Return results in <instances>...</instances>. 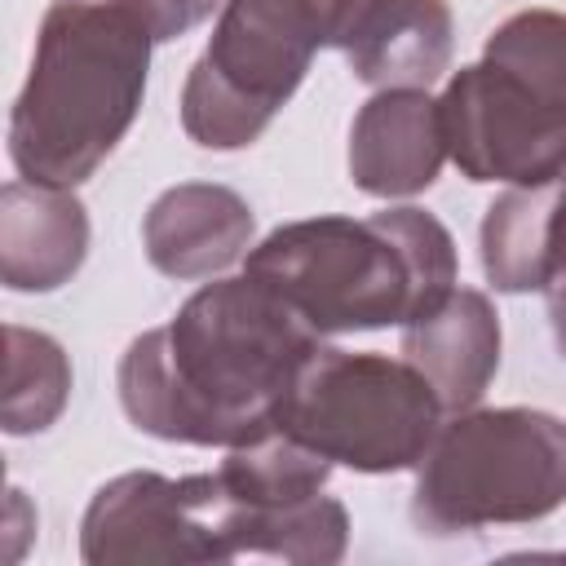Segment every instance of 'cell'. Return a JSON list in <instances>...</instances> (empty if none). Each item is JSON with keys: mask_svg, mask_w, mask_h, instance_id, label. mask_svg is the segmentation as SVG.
<instances>
[{"mask_svg": "<svg viewBox=\"0 0 566 566\" xmlns=\"http://www.w3.org/2000/svg\"><path fill=\"white\" fill-rule=\"evenodd\" d=\"M9 354H4V433L27 438L44 433L71 398V358L49 332H31L9 323L4 327Z\"/></svg>", "mask_w": 566, "mask_h": 566, "instance_id": "obj_15", "label": "cell"}, {"mask_svg": "<svg viewBox=\"0 0 566 566\" xmlns=\"http://www.w3.org/2000/svg\"><path fill=\"white\" fill-rule=\"evenodd\" d=\"M128 13L142 18V27L155 35V44L181 40L186 31H195L199 22L212 18V9H221L226 0H119Z\"/></svg>", "mask_w": 566, "mask_h": 566, "instance_id": "obj_16", "label": "cell"}, {"mask_svg": "<svg viewBox=\"0 0 566 566\" xmlns=\"http://www.w3.org/2000/svg\"><path fill=\"white\" fill-rule=\"evenodd\" d=\"M455 22L447 0H371L345 57L354 80L371 88H429L447 75Z\"/></svg>", "mask_w": 566, "mask_h": 566, "instance_id": "obj_14", "label": "cell"}, {"mask_svg": "<svg viewBox=\"0 0 566 566\" xmlns=\"http://www.w3.org/2000/svg\"><path fill=\"white\" fill-rule=\"evenodd\" d=\"M88 256V212L75 190L9 181L0 190V279L13 292H53Z\"/></svg>", "mask_w": 566, "mask_h": 566, "instance_id": "obj_13", "label": "cell"}, {"mask_svg": "<svg viewBox=\"0 0 566 566\" xmlns=\"http://www.w3.org/2000/svg\"><path fill=\"white\" fill-rule=\"evenodd\" d=\"M256 217L248 199L217 181L168 186L142 217L146 261L168 279H212L248 256Z\"/></svg>", "mask_w": 566, "mask_h": 566, "instance_id": "obj_11", "label": "cell"}, {"mask_svg": "<svg viewBox=\"0 0 566 566\" xmlns=\"http://www.w3.org/2000/svg\"><path fill=\"white\" fill-rule=\"evenodd\" d=\"M371 0H226L181 88V128L203 150H243L301 88L318 49H345Z\"/></svg>", "mask_w": 566, "mask_h": 566, "instance_id": "obj_5", "label": "cell"}, {"mask_svg": "<svg viewBox=\"0 0 566 566\" xmlns=\"http://www.w3.org/2000/svg\"><path fill=\"white\" fill-rule=\"evenodd\" d=\"M447 137L429 88H376L349 124V181L376 199H411L442 172Z\"/></svg>", "mask_w": 566, "mask_h": 566, "instance_id": "obj_10", "label": "cell"}, {"mask_svg": "<svg viewBox=\"0 0 566 566\" xmlns=\"http://www.w3.org/2000/svg\"><path fill=\"white\" fill-rule=\"evenodd\" d=\"M402 358L433 385L451 416L478 407L500 371V314L491 296L455 283L402 327Z\"/></svg>", "mask_w": 566, "mask_h": 566, "instance_id": "obj_12", "label": "cell"}, {"mask_svg": "<svg viewBox=\"0 0 566 566\" xmlns=\"http://www.w3.org/2000/svg\"><path fill=\"white\" fill-rule=\"evenodd\" d=\"M447 155L469 181L544 186L566 177V13L504 18L482 62L460 66L442 97Z\"/></svg>", "mask_w": 566, "mask_h": 566, "instance_id": "obj_4", "label": "cell"}, {"mask_svg": "<svg viewBox=\"0 0 566 566\" xmlns=\"http://www.w3.org/2000/svg\"><path fill=\"white\" fill-rule=\"evenodd\" d=\"M442 411V398L407 358L318 345L296 371L274 429L354 473H402L424 460Z\"/></svg>", "mask_w": 566, "mask_h": 566, "instance_id": "obj_7", "label": "cell"}, {"mask_svg": "<svg viewBox=\"0 0 566 566\" xmlns=\"http://www.w3.org/2000/svg\"><path fill=\"white\" fill-rule=\"evenodd\" d=\"M80 557L88 566L234 562L248 557V509L221 473H119L84 509Z\"/></svg>", "mask_w": 566, "mask_h": 566, "instance_id": "obj_8", "label": "cell"}, {"mask_svg": "<svg viewBox=\"0 0 566 566\" xmlns=\"http://www.w3.org/2000/svg\"><path fill=\"white\" fill-rule=\"evenodd\" d=\"M482 274L495 292H544L566 354V177L509 186L482 217Z\"/></svg>", "mask_w": 566, "mask_h": 566, "instance_id": "obj_9", "label": "cell"}, {"mask_svg": "<svg viewBox=\"0 0 566 566\" xmlns=\"http://www.w3.org/2000/svg\"><path fill=\"white\" fill-rule=\"evenodd\" d=\"M243 274L274 287L318 336L407 327L460 274L451 230L424 208L310 217L248 248Z\"/></svg>", "mask_w": 566, "mask_h": 566, "instance_id": "obj_2", "label": "cell"}, {"mask_svg": "<svg viewBox=\"0 0 566 566\" xmlns=\"http://www.w3.org/2000/svg\"><path fill=\"white\" fill-rule=\"evenodd\" d=\"M323 336L261 279L203 283L181 310L128 340L124 416L164 442L243 447L274 429L279 407Z\"/></svg>", "mask_w": 566, "mask_h": 566, "instance_id": "obj_1", "label": "cell"}, {"mask_svg": "<svg viewBox=\"0 0 566 566\" xmlns=\"http://www.w3.org/2000/svg\"><path fill=\"white\" fill-rule=\"evenodd\" d=\"M155 35L119 0H53L27 84L9 111V159L22 181H88L133 128Z\"/></svg>", "mask_w": 566, "mask_h": 566, "instance_id": "obj_3", "label": "cell"}, {"mask_svg": "<svg viewBox=\"0 0 566 566\" xmlns=\"http://www.w3.org/2000/svg\"><path fill=\"white\" fill-rule=\"evenodd\" d=\"M566 504V420L539 407L455 411L416 464L411 522L424 535L522 526Z\"/></svg>", "mask_w": 566, "mask_h": 566, "instance_id": "obj_6", "label": "cell"}]
</instances>
